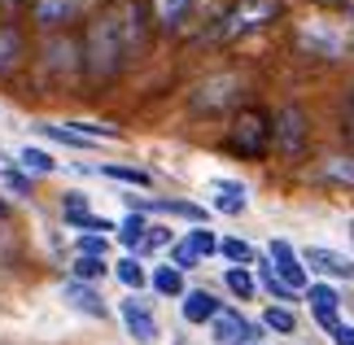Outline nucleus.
Returning <instances> with one entry per match:
<instances>
[{
	"label": "nucleus",
	"mask_w": 354,
	"mask_h": 345,
	"mask_svg": "<svg viewBox=\"0 0 354 345\" xmlns=\"http://www.w3.org/2000/svg\"><path fill=\"white\" fill-rule=\"evenodd\" d=\"M127 26H122V13H101V18L88 22L84 35V62L92 75H114L122 66V53H127Z\"/></svg>",
	"instance_id": "f257e3e1"
},
{
	"label": "nucleus",
	"mask_w": 354,
	"mask_h": 345,
	"mask_svg": "<svg viewBox=\"0 0 354 345\" xmlns=\"http://www.w3.org/2000/svg\"><path fill=\"white\" fill-rule=\"evenodd\" d=\"M227 149L236 158H263L271 149V114L263 109H236L227 122Z\"/></svg>",
	"instance_id": "f03ea898"
},
{
	"label": "nucleus",
	"mask_w": 354,
	"mask_h": 345,
	"mask_svg": "<svg viewBox=\"0 0 354 345\" xmlns=\"http://www.w3.org/2000/svg\"><path fill=\"white\" fill-rule=\"evenodd\" d=\"M271 18H276V5H271V0H236V5L214 22V39H241V35L258 31V26H267Z\"/></svg>",
	"instance_id": "7ed1b4c3"
},
{
	"label": "nucleus",
	"mask_w": 354,
	"mask_h": 345,
	"mask_svg": "<svg viewBox=\"0 0 354 345\" xmlns=\"http://www.w3.org/2000/svg\"><path fill=\"white\" fill-rule=\"evenodd\" d=\"M206 328H210V345H258V337H263V324H250L241 310H227V306Z\"/></svg>",
	"instance_id": "20e7f679"
},
{
	"label": "nucleus",
	"mask_w": 354,
	"mask_h": 345,
	"mask_svg": "<svg viewBox=\"0 0 354 345\" xmlns=\"http://www.w3.org/2000/svg\"><path fill=\"white\" fill-rule=\"evenodd\" d=\"M271 144L280 149L284 158H297L306 149V114L293 105H284L276 118H271Z\"/></svg>",
	"instance_id": "39448f33"
},
{
	"label": "nucleus",
	"mask_w": 354,
	"mask_h": 345,
	"mask_svg": "<svg viewBox=\"0 0 354 345\" xmlns=\"http://www.w3.org/2000/svg\"><path fill=\"white\" fill-rule=\"evenodd\" d=\"M118 319H122V328L131 333V341H140V345H153V341L162 337V324H158L153 306H149V301H140V297H122V301H118Z\"/></svg>",
	"instance_id": "423d86ee"
},
{
	"label": "nucleus",
	"mask_w": 354,
	"mask_h": 345,
	"mask_svg": "<svg viewBox=\"0 0 354 345\" xmlns=\"http://www.w3.org/2000/svg\"><path fill=\"white\" fill-rule=\"evenodd\" d=\"M267 262H271V275L284 284V288H293V293H306V267H302V258H297V250L289 241H271V250H267Z\"/></svg>",
	"instance_id": "0eeeda50"
},
{
	"label": "nucleus",
	"mask_w": 354,
	"mask_h": 345,
	"mask_svg": "<svg viewBox=\"0 0 354 345\" xmlns=\"http://www.w3.org/2000/svg\"><path fill=\"white\" fill-rule=\"evenodd\" d=\"M302 267L324 275V280H354V258L350 254H337V250H324V245H306L302 254Z\"/></svg>",
	"instance_id": "6e6552de"
},
{
	"label": "nucleus",
	"mask_w": 354,
	"mask_h": 345,
	"mask_svg": "<svg viewBox=\"0 0 354 345\" xmlns=\"http://www.w3.org/2000/svg\"><path fill=\"white\" fill-rule=\"evenodd\" d=\"M306 301H310V310H315V324H319L328 337L346 324V319H342V293H337L333 284H310V288H306Z\"/></svg>",
	"instance_id": "1a4fd4ad"
},
{
	"label": "nucleus",
	"mask_w": 354,
	"mask_h": 345,
	"mask_svg": "<svg viewBox=\"0 0 354 345\" xmlns=\"http://www.w3.org/2000/svg\"><path fill=\"white\" fill-rule=\"evenodd\" d=\"M92 0H35L31 18L44 26V31H57V26H71L75 18H84V9Z\"/></svg>",
	"instance_id": "9d476101"
},
{
	"label": "nucleus",
	"mask_w": 354,
	"mask_h": 345,
	"mask_svg": "<svg viewBox=\"0 0 354 345\" xmlns=\"http://www.w3.org/2000/svg\"><path fill=\"white\" fill-rule=\"evenodd\" d=\"M62 297H66V306H71V310H84V315H92V319H105V315H110V306L101 301V293L92 284H84V280H66L62 284Z\"/></svg>",
	"instance_id": "9b49d317"
},
{
	"label": "nucleus",
	"mask_w": 354,
	"mask_h": 345,
	"mask_svg": "<svg viewBox=\"0 0 354 345\" xmlns=\"http://www.w3.org/2000/svg\"><path fill=\"white\" fill-rule=\"evenodd\" d=\"M223 310V301L210 293V288H188V293L180 297V315L188 324H210L214 315Z\"/></svg>",
	"instance_id": "f8f14e48"
},
{
	"label": "nucleus",
	"mask_w": 354,
	"mask_h": 345,
	"mask_svg": "<svg viewBox=\"0 0 354 345\" xmlns=\"http://www.w3.org/2000/svg\"><path fill=\"white\" fill-rule=\"evenodd\" d=\"M206 88H214V92H193V105L197 109H223V105H232L236 101V75H214V79H206Z\"/></svg>",
	"instance_id": "ddd939ff"
},
{
	"label": "nucleus",
	"mask_w": 354,
	"mask_h": 345,
	"mask_svg": "<svg viewBox=\"0 0 354 345\" xmlns=\"http://www.w3.org/2000/svg\"><path fill=\"white\" fill-rule=\"evenodd\" d=\"M22 53H26V39L13 22H0V75H13L22 66Z\"/></svg>",
	"instance_id": "4468645a"
},
{
	"label": "nucleus",
	"mask_w": 354,
	"mask_h": 345,
	"mask_svg": "<svg viewBox=\"0 0 354 345\" xmlns=\"http://www.w3.org/2000/svg\"><path fill=\"white\" fill-rule=\"evenodd\" d=\"M210 192H214V210L219 214H241L245 210V184L241 179H214Z\"/></svg>",
	"instance_id": "2eb2a0df"
},
{
	"label": "nucleus",
	"mask_w": 354,
	"mask_h": 345,
	"mask_svg": "<svg viewBox=\"0 0 354 345\" xmlns=\"http://www.w3.org/2000/svg\"><path fill=\"white\" fill-rule=\"evenodd\" d=\"M79 62H84V53L75 48V39H53L44 48V66H53V71H75Z\"/></svg>",
	"instance_id": "dca6fc26"
},
{
	"label": "nucleus",
	"mask_w": 354,
	"mask_h": 345,
	"mask_svg": "<svg viewBox=\"0 0 354 345\" xmlns=\"http://www.w3.org/2000/svg\"><path fill=\"white\" fill-rule=\"evenodd\" d=\"M188 9H193V0H153V13H158V26L162 31H180Z\"/></svg>",
	"instance_id": "f3484780"
},
{
	"label": "nucleus",
	"mask_w": 354,
	"mask_h": 345,
	"mask_svg": "<svg viewBox=\"0 0 354 345\" xmlns=\"http://www.w3.org/2000/svg\"><path fill=\"white\" fill-rule=\"evenodd\" d=\"M18 167L31 171V175H53L57 171V158H53L48 149H39V144H26V149H18Z\"/></svg>",
	"instance_id": "a211bd4d"
},
{
	"label": "nucleus",
	"mask_w": 354,
	"mask_h": 345,
	"mask_svg": "<svg viewBox=\"0 0 354 345\" xmlns=\"http://www.w3.org/2000/svg\"><path fill=\"white\" fill-rule=\"evenodd\" d=\"M145 210H158V214H180L188 218V223H197V227H206V210L193 201H145Z\"/></svg>",
	"instance_id": "6ab92c4d"
},
{
	"label": "nucleus",
	"mask_w": 354,
	"mask_h": 345,
	"mask_svg": "<svg viewBox=\"0 0 354 345\" xmlns=\"http://www.w3.org/2000/svg\"><path fill=\"white\" fill-rule=\"evenodd\" d=\"M319 175L333 179V184H350V188H354V158H350V153L324 158V162H319Z\"/></svg>",
	"instance_id": "aec40b11"
},
{
	"label": "nucleus",
	"mask_w": 354,
	"mask_h": 345,
	"mask_svg": "<svg viewBox=\"0 0 354 345\" xmlns=\"http://www.w3.org/2000/svg\"><path fill=\"white\" fill-rule=\"evenodd\" d=\"M219 254H223L227 262H236L241 271H245V267H254V262L263 258V254L254 250V245H245V241H236V236H223V241H219Z\"/></svg>",
	"instance_id": "412c9836"
},
{
	"label": "nucleus",
	"mask_w": 354,
	"mask_h": 345,
	"mask_svg": "<svg viewBox=\"0 0 354 345\" xmlns=\"http://www.w3.org/2000/svg\"><path fill=\"white\" fill-rule=\"evenodd\" d=\"M105 179H114V184H136V188H149L153 184V175L149 171H136V167H118V162H105V167H97Z\"/></svg>",
	"instance_id": "4be33fe9"
},
{
	"label": "nucleus",
	"mask_w": 354,
	"mask_h": 345,
	"mask_svg": "<svg viewBox=\"0 0 354 345\" xmlns=\"http://www.w3.org/2000/svg\"><path fill=\"white\" fill-rule=\"evenodd\" d=\"M114 232H118V245H127V250H140V241H145V232H149V218H145V214H127Z\"/></svg>",
	"instance_id": "5701e85b"
},
{
	"label": "nucleus",
	"mask_w": 354,
	"mask_h": 345,
	"mask_svg": "<svg viewBox=\"0 0 354 345\" xmlns=\"http://www.w3.org/2000/svg\"><path fill=\"white\" fill-rule=\"evenodd\" d=\"M258 324L271 328V333H280V337H293V333H297V315H293V310H284V306H267Z\"/></svg>",
	"instance_id": "b1692460"
},
{
	"label": "nucleus",
	"mask_w": 354,
	"mask_h": 345,
	"mask_svg": "<svg viewBox=\"0 0 354 345\" xmlns=\"http://www.w3.org/2000/svg\"><path fill=\"white\" fill-rule=\"evenodd\" d=\"M153 288H158L162 297H184V293H188L184 275L175 271V267H158V271H153Z\"/></svg>",
	"instance_id": "393cba45"
},
{
	"label": "nucleus",
	"mask_w": 354,
	"mask_h": 345,
	"mask_svg": "<svg viewBox=\"0 0 354 345\" xmlns=\"http://www.w3.org/2000/svg\"><path fill=\"white\" fill-rule=\"evenodd\" d=\"M114 275H118V284H127V288H145L149 284V271L140 267V258H118V267H114Z\"/></svg>",
	"instance_id": "a878e982"
},
{
	"label": "nucleus",
	"mask_w": 354,
	"mask_h": 345,
	"mask_svg": "<svg viewBox=\"0 0 354 345\" xmlns=\"http://www.w3.org/2000/svg\"><path fill=\"white\" fill-rule=\"evenodd\" d=\"M254 267H258V288H267V293L276 297V301H293V288H284V284L276 280V275H271V262H267V254L258 258Z\"/></svg>",
	"instance_id": "bb28decb"
},
{
	"label": "nucleus",
	"mask_w": 354,
	"mask_h": 345,
	"mask_svg": "<svg viewBox=\"0 0 354 345\" xmlns=\"http://www.w3.org/2000/svg\"><path fill=\"white\" fill-rule=\"evenodd\" d=\"M223 284L232 288L236 297H245V301H250V297H258V280H254L250 271H241V267H227V271H223Z\"/></svg>",
	"instance_id": "cd10ccee"
},
{
	"label": "nucleus",
	"mask_w": 354,
	"mask_h": 345,
	"mask_svg": "<svg viewBox=\"0 0 354 345\" xmlns=\"http://www.w3.org/2000/svg\"><path fill=\"white\" fill-rule=\"evenodd\" d=\"M171 267L180 271V275H184V271H193V267H201V254L193 250V245H188V236H184V241H171Z\"/></svg>",
	"instance_id": "c85d7f7f"
},
{
	"label": "nucleus",
	"mask_w": 354,
	"mask_h": 345,
	"mask_svg": "<svg viewBox=\"0 0 354 345\" xmlns=\"http://www.w3.org/2000/svg\"><path fill=\"white\" fill-rule=\"evenodd\" d=\"M0 184H5L13 197H31V179H26L18 167H9V162H0Z\"/></svg>",
	"instance_id": "c756f323"
},
{
	"label": "nucleus",
	"mask_w": 354,
	"mask_h": 345,
	"mask_svg": "<svg viewBox=\"0 0 354 345\" xmlns=\"http://www.w3.org/2000/svg\"><path fill=\"white\" fill-rule=\"evenodd\" d=\"M167 245H171V227H158V223H149L145 241H140V250H145V254H153V250H167Z\"/></svg>",
	"instance_id": "7c9ffc66"
},
{
	"label": "nucleus",
	"mask_w": 354,
	"mask_h": 345,
	"mask_svg": "<svg viewBox=\"0 0 354 345\" xmlns=\"http://www.w3.org/2000/svg\"><path fill=\"white\" fill-rule=\"evenodd\" d=\"M97 275H105V262H101V258H84V254H79V262H75V280L92 284Z\"/></svg>",
	"instance_id": "2f4dec72"
},
{
	"label": "nucleus",
	"mask_w": 354,
	"mask_h": 345,
	"mask_svg": "<svg viewBox=\"0 0 354 345\" xmlns=\"http://www.w3.org/2000/svg\"><path fill=\"white\" fill-rule=\"evenodd\" d=\"M188 245H193V250L201 254V258H210V254H219V241L210 236L206 227H193V236H188Z\"/></svg>",
	"instance_id": "473e14b6"
},
{
	"label": "nucleus",
	"mask_w": 354,
	"mask_h": 345,
	"mask_svg": "<svg viewBox=\"0 0 354 345\" xmlns=\"http://www.w3.org/2000/svg\"><path fill=\"white\" fill-rule=\"evenodd\" d=\"M75 245H79V254H84V258H101L105 250H110V245H105V236H79Z\"/></svg>",
	"instance_id": "72a5a7b5"
},
{
	"label": "nucleus",
	"mask_w": 354,
	"mask_h": 345,
	"mask_svg": "<svg viewBox=\"0 0 354 345\" xmlns=\"http://www.w3.org/2000/svg\"><path fill=\"white\" fill-rule=\"evenodd\" d=\"M333 341H337V345H354V324H342V328L333 333Z\"/></svg>",
	"instance_id": "f704fd0d"
},
{
	"label": "nucleus",
	"mask_w": 354,
	"mask_h": 345,
	"mask_svg": "<svg viewBox=\"0 0 354 345\" xmlns=\"http://www.w3.org/2000/svg\"><path fill=\"white\" fill-rule=\"evenodd\" d=\"M346 232H350V241H354V218H350V223H346Z\"/></svg>",
	"instance_id": "c9c22d12"
}]
</instances>
